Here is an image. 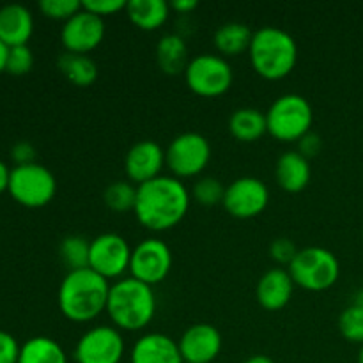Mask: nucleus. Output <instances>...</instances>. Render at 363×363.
Returning <instances> with one entry per match:
<instances>
[{
	"mask_svg": "<svg viewBox=\"0 0 363 363\" xmlns=\"http://www.w3.org/2000/svg\"><path fill=\"white\" fill-rule=\"evenodd\" d=\"M191 195L183 181L174 176H162L137 186L135 216L149 230L172 229L186 216Z\"/></svg>",
	"mask_w": 363,
	"mask_h": 363,
	"instance_id": "nucleus-1",
	"label": "nucleus"
},
{
	"mask_svg": "<svg viewBox=\"0 0 363 363\" xmlns=\"http://www.w3.org/2000/svg\"><path fill=\"white\" fill-rule=\"evenodd\" d=\"M108 280L94 269L67 272L59 286V308L64 318L74 323H89L106 311L110 294Z\"/></svg>",
	"mask_w": 363,
	"mask_h": 363,
	"instance_id": "nucleus-2",
	"label": "nucleus"
},
{
	"mask_svg": "<svg viewBox=\"0 0 363 363\" xmlns=\"http://www.w3.org/2000/svg\"><path fill=\"white\" fill-rule=\"evenodd\" d=\"M156 312L155 289L149 284L126 277L110 286L106 314L116 328L138 332L152 321Z\"/></svg>",
	"mask_w": 363,
	"mask_h": 363,
	"instance_id": "nucleus-3",
	"label": "nucleus"
},
{
	"mask_svg": "<svg viewBox=\"0 0 363 363\" xmlns=\"http://www.w3.org/2000/svg\"><path fill=\"white\" fill-rule=\"evenodd\" d=\"M250 62L261 77L279 80L287 77L298 62V43L280 27L266 25L254 30L250 48Z\"/></svg>",
	"mask_w": 363,
	"mask_h": 363,
	"instance_id": "nucleus-4",
	"label": "nucleus"
},
{
	"mask_svg": "<svg viewBox=\"0 0 363 363\" xmlns=\"http://www.w3.org/2000/svg\"><path fill=\"white\" fill-rule=\"evenodd\" d=\"M268 133L282 142H298L312 130L314 110L305 96L287 92L279 96L266 112Z\"/></svg>",
	"mask_w": 363,
	"mask_h": 363,
	"instance_id": "nucleus-5",
	"label": "nucleus"
},
{
	"mask_svg": "<svg viewBox=\"0 0 363 363\" xmlns=\"http://www.w3.org/2000/svg\"><path fill=\"white\" fill-rule=\"evenodd\" d=\"M287 272L301 289L321 293L335 286L340 275V262L332 250L325 247L300 248Z\"/></svg>",
	"mask_w": 363,
	"mask_h": 363,
	"instance_id": "nucleus-6",
	"label": "nucleus"
},
{
	"mask_svg": "<svg viewBox=\"0 0 363 363\" xmlns=\"http://www.w3.org/2000/svg\"><path fill=\"white\" fill-rule=\"evenodd\" d=\"M7 191L25 208H43L57 194V179L48 167L41 163H25L11 169Z\"/></svg>",
	"mask_w": 363,
	"mask_h": 363,
	"instance_id": "nucleus-7",
	"label": "nucleus"
},
{
	"mask_svg": "<svg viewBox=\"0 0 363 363\" xmlns=\"http://www.w3.org/2000/svg\"><path fill=\"white\" fill-rule=\"evenodd\" d=\"M184 78L195 94L215 98L229 91L234 73L225 57L216 53H201L190 59L184 69Z\"/></svg>",
	"mask_w": 363,
	"mask_h": 363,
	"instance_id": "nucleus-8",
	"label": "nucleus"
},
{
	"mask_svg": "<svg viewBox=\"0 0 363 363\" xmlns=\"http://www.w3.org/2000/svg\"><path fill=\"white\" fill-rule=\"evenodd\" d=\"M211 144L197 131H184L170 140L165 149V162L174 177H194L208 167Z\"/></svg>",
	"mask_w": 363,
	"mask_h": 363,
	"instance_id": "nucleus-9",
	"label": "nucleus"
},
{
	"mask_svg": "<svg viewBox=\"0 0 363 363\" xmlns=\"http://www.w3.org/2000/svg\"><path fill=\"white\" fill-rule=\"evenodd\" d=\"M131 252L133 248L117 233H103L91 240L89 252V268L98 275L108 279H119L130 269Z\"/></svg>",
	"mask_w": 363,
	"mask_h": 363,
	"instance_id": "nucleus-10",
	"label": "nucleus"
},
{
	"mask_svg": "<svg viewBox=\"0 0 363 363\" xmlns=\"http://www.w3.org/2000/svg\"><path fill=\"white\" fill-rule=\"evenodd\" d=\"M73 357L77 363H121L124 357V339L119 328L108 325L89 328L78 339Z\"/></svg>",
	"mask_w": 363,
	"mask_h": 363,
	"instance_id": "nucleus-11",
	"label": "nucleus"
},
{
	"mask_svg": "<svg viewBox=\"0 0 363 363\" xmlns=\"http://www.w3.org/2000/svg\"><path fill=\"white\" fill-rule=\"evenodd\" d=\"M172 268V250L160 238H145L131 252L130 273L135 279L155 286L169 277Z\"/></svg>",
	"mask_w": 363,
	"mask_h": 363,
	"instance_id": "nucleus-12",
	"label": "nucleus"
},
{
	"mask_svg": "<svg viewBox=\"0 0 363 363\" xmlns=\"http://www.w3.org/2000/svg\"><path fill=\"white\" fill-rule=\"evenodd\" d=\"M223 208L241 220L261 215L269 204L268 184L254 176H241L227 184Z\"/></svg>",
	"mask_w": 363,
	"mask_h": 363,
	"instance_id": "nucleus-13",
	"label": "nucleus"
},
{
	"mask_svg": "<svg viewBox=\"0 0 363 363\" xmlns=\"http://www.w3.org/2000/svg\"><path fill=\"white\" fill-rule=\"evenodd\" d=\"M103 38H105V20L85 7L64 21L60 30V41L66 52L89 53L91 50L98 48Z\"/></svg>",
	"mask_w": 363,
	"mask_h": 363,
	"instance_id": "nucleus-14",
	"label": "nucleus"
},
{
	"mask_svg": "<svg viewBox=\"0 0 363 363\" xmlns=\"http://www.w3.org/2000/svg\"><path fill=\"white\" fill-rule=\"evenodd\" d=\"M184 363H211L222 351L223 339L216 326L209 323H197L188 326L177 340Z\"/></svg>",
	"mask_w": 363,
	"mask_h": 363,
	"instance_id": "nucleus-15",
	"label": "nucleus"
},
{
	"mask_svg": "<svg viewBox=\"0 0 363 363\" xmlns=\"http://www.w3.org/2000/svg\"><path fill=\"white\" fill-rule=\"evenodd\" d=\"M165 165L163 147L158 142L149 140V138L135 142L124 156V170L128 174V179L137 184L147 183L155 177L162 176Z\"/></svg>",
	"mask_w": 363,
	"mask_h": 363,
	"instance_id": "nucleus-16",
	"label": "nucleus"
},
{
	"mask_svg": "<svg viewBox=\"0 0 363 363\" xmlns=\"http://www.w3.org/2000/svg\"><path fill=\"white\" fill-rule=\"evenodd\" d=\"M131 363H183L179 346L172 337L152 332L142 335L130 353Z\"/></svg>",
	"mask_w": 363,
	"mask_h": 363,
	"instance_id": "nucleus-17",
	"label": "nucleus"
},
{
	"mask_svg": "<svg viewBox=\"0 0 363 363\" xmlns=\"http://www.w3.org/2000/svg\"><path fill=\"white\" fill-rule=\"evenodd\" d=\"M294 280L287 269L272 268L259 279L255 294L257 301L266 311H280L291 301L294 293Z\"/></svg>",
	"mask_w": 363,
	"mask_h": 363,
	"instance_id": "nucleus-18",
	"label": "nucleus"
},
{
	"mask_svg": "<svg viewBox=\"0 0 363 363\" xmlns=\"http://www.w3.org/2000/svg\"><path fill=\"white\" fill-rule=\"evenodd\" d=\"M34 32V16L27 6L18 2L0 7V41L7 46L27 45Z\"/></svg>",
	"mask_w": 363,
	"mask_h": 363,
	"instance_id": "nucleus-19",
	"label": "nucleus"
},
{
	"mask_svg": "<svg viewBox=\"0 0 363 363\" xmlns=\"http://www.w3.org/2000/svg\"><path fill=\"white\" fill-rule=\"evenodd\" d=\"M275 177L280 188H284L289 194H298V191L305 190L307 184L311 183V160H307L298 151L282 152L277 160Z\"/></svg>",
	"mask_w": 363,
	"mask_h": 363,
	"instance_id": "nucleus-20",
	"label": "nucleus"
},
{
	"mask_svg": "<svg viewBox=\"0 0 363 363\" xmlns=\"http://www.w3.org/2000/svg\"><path fill=\"white\" fill-rule=\"evenodd\" d=\"M156 62L162 67V71H165L167 74H179L181 71L184 73L188 62V46L184 41L183 35L176 34V32H169V34H163L158 39L155 48Z\"/></svg>",
	"mask_w": 363,
	"mask_h": 363,
	"instance_id": "nucleus-21",
	"label": "nucleus"
},
{
	"mask_svg": "<svg viewBox=\"0 0 363 363\" xmlns=\"http://www.w3.org/2000/svg\"><path fill=\"white\" fill-rule=\"evenodd\" d=\"M229 130L240 142H255L268 131L266 112L252 106H243L230 113Z\"/></svg>",
	"mask_w": 363,
	"mask_h": 363,
	"instance_id": "nucleus-22",
	"label": "nucleus"
},
{
	"mask_svg": "<svg viewBox=\"0 0 363 363\" xmlns=\"http://www.w3.org/2000/svg\"><path fill=\"white\" fill-rule=\"evenodd\" d=\"M60 73L77 87H89L98 78V64L89 53L64 52L57 60Z\"/></svg>",
	"mask_w": 363,
	"mask_h": 363,
	"instance_id": "nucleus-23",
	"label": "nucleus"
},
{
	"mask_svg": "<svg viewBox=\"0 0 363 363\" xmlns=\"http://www.w3.org/2000/svg\"><path fill=\"white\" fill-rule=\"evenodd\" d=\"M170 4L165 0H130L126 14L131 23L142 30H155L169 20Z\"/></svg>",
	"mask_w": 363,
	"mask_h": 363,
	"instance_id": "nucleus-24",
	"label": "nucleus"
},
{
	"mask_svg": "<svg viewBox=\"0 0 363 363\" xmlns=\"http://www.w3.org/2000/svg\"><path fill=\"white\" fill-rule=\"evenodd\" d=\"M254 30L243 21H225L215 30V45L223 55H238L250 48Z\"/></svg>",
	"mask_w": 363,
	"mask_h": 363,
	"instance_id": "nucleus-25",
	"label": "nucleus"
},
{
	"mask_svg": "<svg viewBox=\"0 0 363 363\" xmlns=\"http://www.w3.org/2000/svg\"><path fill=\"white\" fill-rule=\"evenodd\" d=\"M18 363H67V357L57 340L38 335L21 344Z\"/></svg>",
	"mask_w": 363,
	"mask_h": 363,
	"instance_id": "nucleus-26",
	"label": "nucleus"
},
{
	"mask_svg": "<svg viewBox=\"0 0 363 363\" xmlns=\"http://www.w3.org/2000/svg\"><path fill=\"white\" fill-rule=\"evenodd\" d=\"M89 252H91V241L80 234H71L60 241L59 255L69 272L89 268Z\"/></svg>",
	"mask_w": 363,
	"mask_h": 363,
	"instance_id": "nucleus-27",
	"label": "nucleus"
},
{
	"mask_svg": "<svg viewBox=\"0 0 363 363\" xmlns=\"http://www.w3.org/2000/svg\"><path fill=\"white\" fill-rule=\"evenodd\" d=\"M103 201L106 208L116 213L133 211L135 202H137V186H133V183L126 179L113 181L103 191Z\"/></svg>",
	"mask_w": 363,
	"mask_h": 363,
	"instance_id": "nucleus-28",
	"label": "nucleus"
},
{
	"mask_svg": "<svg viewBox=\"0 0 363 363\" xmlns=\"http://www.w3.org/2000/svg\"><path fill=\"white\" fill-rule=\"evenodd\" d=\"M339 332L350 342L363 344V307L351 303L339 318Z\"/></svg>",
	"mask_w": 363,
	"mask_h": 363,
	"instance_id": "nucleus-29",
	"label": "nucleus"
},
{
	"mask_svg": "<svg viewBox=\"0 0 363 363\" xmlns=\"http://www.w3.org/2000/svg\"><path fill=\"white\" fill-rule=\"evenodd\" d=\"M225 184L218 179V177L206 176L195 181L194 188H191V195L197 202L204 206H215L223 202L225 197Z\"/></svg>",
	"mask_w": 363,
	"mask_h": 363,
	"instance_id": "nucleus-30",
	"label": "nucleus"
},
{
	"mask_svg": "<svg viewBox=\"0 0 363 363\" xmlns=\"http://www.w3.org/2000/svg\"><path fill=\"white\" fill-rule=\"evenodd\" d=\"M32 66H34V53L28 48V45L9 46L6 60L7 73L21 77V74H27L32 69Z\"/></svg>",
	"mask_w": 363,
	"mask_h": 363,
	"instance_id": "nucleus-31",
	"label": "nucleus"
},
{
	"mask_svg": "<svg viewBox=\"0 0 363 363\" xmlns=\"http://www.w3.org/2000/svg\"><path fill=\"white\" fill-rule=\"evenodd\" d=\"M84 7L80 0H41L39 9L45 16L53 18V20H69L73 14Z\"/></svg>",
	"mask_w": 363,
	"mask_h": 363,
	"instance_id": "nucleus-32",
	"label": "nucleus"
},
{
	"mask_svg": "<svg viewBox=\"0 0 363 363\" xmlns=\"http://www.w3.org/2000/svg\"><path fill=\"white\" fill-rule=\"evenodd\" d=\"M298 250H300V248L294 245V241L291 240V238H277V240H273L272 245H269V255H272L277 262H280V264L289 266L291 262H293V259L296 257Z\"/></svg>",
	"mask_w": 363,
	"mask_h": 363,
	"instance_id": "nucleus-33",
	"label": "nucleus"
},
{
	"mask_svg": "<svg viewBox=\"0 0 363 363\" xmlns=\"http://www.w3.org/2000/svg\"><path fill=\"white\" fill-rule=\"evenodd\" d=\"M21 346L16 337L6 330H0V363H18Z\"/></svg>",
	"mask_w": 363,
	"mask_h": 363,
	"instance_id": "nucleus-34",
	"label": "nucleus"
},
{
	"mask_svg": "<svg viewBox=\"0 0 363 363\" xmlns=\"http://www.w3.org/2000/svg\"><path fill=\"white\" fill-rule=\"evenodd\" d=\"M84 7L98 16L105 18L108 14H116L126 9V0H84Z\"/></svg>",
	"mask_w": 363,
	"mask_h": 363,
	"instance_id": "nucleus-35",
	"label": "nucleus"
},
{
	"mask_svg": "<svg viewBox=\"0 0 363 363\" xmlns=\"http://www.w3.org/2000/svg\"><path fill=\"white\" fill-rule=\"evenodd\" d=\"M321 149H323L321 135L315 133L314 130H311L308 133H305L303 137L298 140L296 151L300 152V155H303L307 160H312L321 152Z\"/></svg>",
	"mask_w": 363,
	"mask_h": 363,
	"instance_id": "nucleus-36",
	"label": "nucleus"
},
{
	"mask_svg": "<svg viewBox=\"0 0 363 363\" xmlns=\"http://www.w3.org/2000/svg\"><path fill=\"white\" fill-rule=\"evenodd\" d=\"M11 156L14 158L16 165H25V163L35 162V147L27 140L16 142L11 149Z\"/></svg>",
	"mask_w": 363,
	"mask_h": 363,
	"instance_id": "nucleus-37",
	"label": "nucleus"
},
{
	"mask_svg": "<svg viewBox=\"0 0 363 363\" xmlns=\"http://www.w3.org/2000/svg\"><path fill=\"white\" fill-rule=\"evenodd\" d=\"M197 6V0H174V2H170V7L177 9L179 13H190V11H194Z\"/></svg>",
	"mask_w": 363,
	"mask_h": 363,
	"instance_id": "nucleus-38",
	"label": "nucleus"
},
{
	"mask_svg": "<svg viewBox=\"0 0 363 363\" xmlns=\"http://www.w3.org/2000/svg\"><path fill=\"white\" fill-rule=\"evenodd\" d=\"M9 176H11V169L7 167V163L4 160H0V194L7 190L9 186Z\"/></svg>",
	"mask_w": 363,
	"mask_h": 363,
	"instance_id": "nucleus-39",
	"label": "nucleus"
},
{
	"mask_svg": "<svg viewBox=\"0 0 363 363\" xmlns=\"http://www.w3.org/2000/svg\"><path fill=\"white\" fill-rule=\"evenodd\" d=\"M7 50H9V46H7L6 43H2V41H0V73H2V71H6Z\"/></svg>",
	"mask_w": 363,
	"mask_h": 363,
	"instance_id": "nucleus-40",
	"label": "nucleus"
},
{
	"mask_svg": "<svg viewBox=\"0 0 363 363\" xmlns=\"http://www.w3.org/2000/svg\"><path fill=\"white\" fill-rule=\"evenodd\" d=\"M245 363H275V362H273L269 357H266V354H254V357L248 358Z\"/></svg>",
	"mask_w": 363,
	"mask_h": 363,
	"instance_id": "nucleus-41",
	"label": "nucleus"
},
{
	"mask_svg": "<svg viewBox=\"0 0 363 363\" xmlns=\"http://www.w3.org/2000/svg\"><path fill=\"white\" fill-rule=\"evenodd\" d=\"M353 303H354V305H360V307H363V291H360V293H358L357 296H354Z\"/></svg>",
	"mask_w": 363,
	"mask_h": 363,
	"instance_id": "nucleus-42",
	"label": "nucleus"
},
{
	"mask_svg": "<svg viewBox=\"0 0 363 363\" xmlns=\"http://www.w3.org/2000/svg\"><path fill=\"white\" fill-rule=\"evenodd\" d=\"M358 363H363V344L360 346V351H358Z\"/></svg>",
	"mask_w": 363,
	"mask_h": 363,
	"instance_id": "nucleus-43",
	"label": "nucleus"
},
{
	"mask_svg": "<svg viewBox=\"0 0 363 363\" xmlns=\"http://www.w3.org/2000/svg\"><path fill=\"white\" fill-rule=\"evenodd\" d=\"M183 363H184V362H183Z\"/></svg>",
	"mask_w": 363,
	"mask_h": 363,
	"instance_id": "nucleus-44",
	"label": "nucleus"
}]
</instances>
